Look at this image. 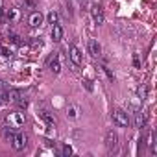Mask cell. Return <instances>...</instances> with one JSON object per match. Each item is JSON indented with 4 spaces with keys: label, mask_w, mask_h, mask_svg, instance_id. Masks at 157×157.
Listing matches in <instances>:
<instances>
[{
    "label": "cell",
    "mask_w": 157,
    "mask_h": 157,
    "mask_svg": "<svg viewBox=\"0 0 157 157\" xmlns=\"http://www.w3.org/2000/svg\"><path fill=\"white\" fill-rule=\"evenodd\" d=\"M11 146H13V150H17V151L24 150V148L28 146V135H24V133H15V137L11 139Z\"/></svg>",
    "instance_id": "cell-3"
},
{
    "label": "cell",
    "mask_w": 157,
    "mask_h": 157,
    "mask_svg": "<svg viewBox=\"0 0 157 157\" xmlns=\"http://www.w3.org/2000/svg\"><path fill=\"white\" fill-rule=\"evenodd\" d=\"M61 155H63V157H70V155H72V146L65 144V146L61 148Z\"/></svg>",
    "instance_id": "cell-18"
},
{
    "label": "cell",
    "mask_w": 157,
    "mask_h": 157,
    "mask_svg": "<svg viewBox=\"0 0 157 157\" xmlns=\"http://www.w3.org/2000/svg\"><path fill=\"white\" fill-rule=\"evenodd\" d=\"M89 54H91L93 57H98V56L102 54V46H100V43H98L96 39H91V41H89Z\"/></svg>",
    "instance_id": "cell-10"
},
{
    "label": "cell",
    "mask_w": 157,
    "mask_h": 157,
    "mask_svg": "<svg viewBox=\"0 0 157 157\" xmlns=\"http://www.w3.org/2000/svg\"><path fill=\"white\" fill-rule=\"evenodd\" d=\"M17 105L22 107V109H26V107H28V100H26V98H21V100L17 102Z\"/></svg>",
    "instance_id": "cell-21"
},
{
    "label": "cell",
    "mask_w": 157,
    "mask_h": 157,
    "mask_svg": "<svg viewBox=\"0 0 157 157\" xmlns=\"http://www.w3.org/2000/svg\"><path fill=\"white\" fill-rule=\"evenodd\" d=\"M6 96H8V100H10V102H13V104H17V102H19V100L22 98L21 91H17V89H10Z\"/></svg>",
    "instance_id": "cell-12"
},
{
    "label": "cell",
    "mask_w": 157,
    "mask_h": 157,
    "mask_svg": "<svg viewBox=\"0 0 157 157\" xmlns=\"http://www.w3.org/2000/svg\"><path fill=\"white\" fill-rule=\"evenodd\" d=\"M46 19H48V24H57V21H59V15H57V11H50L48 15H46Z\"/></svg>",
    "instance_id": "cell-17"
},
{
    "label": "cell",
    "mask_w": 157,
    "mask_h": 157,
    "mask_svg": "<svg viewBox=\"0 0 157 157\" xmlns=\"http://www.w3.org/2000/svg\"><path fill=\"white\" fill-rule=\"evenodd\" d=\"M67 115H68L70 118H76V117H78V109H76L74 105H70V107L67 109Z\"/></svg>",
    "instance_id": "cell-19"
},
{
    "label": "cell",
    "mask_w": 157,
    "mask_h": 157,
    "mask_svg": "<svg viewBox=\"0 0 157 157\" xmlns=\"http://www.w3.org/2000/svg\"><path fill=\"white\" fill-rule=\"evenodd\" d=\"M0 56H2V57H10V56H11V52H10L6 46H0Z\"/></svg>",
    "instance_id": "cell-20"
},
{
    "label": "cell",
    "mask_w": 157,
    "mask_h": 157,
    "mask_svg": "<svg viewBox=\"0 0 157 157\" xmlns=\"http://www.w3.org/2000/svg\"><path fill=\"white\" fill-rule=\"evenodd\" d=\"M91 15H93V21H94L98 26L104 24V10H102V6L94 4V6L91 8Z\"/></svg>",
    "instance_id": "cell-6"
},
{
    "label": "cell",
    "mask_w": 157,
    "mask_h": 157,
    "mask_svg": "<svg viewBox=\"0 0 157 157\" xmlns=\"http://www.w3.org/2000/svg\"><path fill=\"white\" fill-rule=\"evenodd\" d=\"M0 102H2V96H0Z\"/></svg>",
    "instance_id": "cell-26"
},
{
    "label": "cell",
    "mask_w": 157,
    "mask_h": 157,
    "mask_svg": "<svg viewBox=\"0 0 157 157\" xmlns=\"http://www.w3.org/2000/svg\"><path fill=\"white\" fill-rule=\"evenodd\" d=\"M105 148H107L109 151H115V150L118 148V135H117L113 129H109V131L105 133Z\"/></svg>",
    "instance_id": "cell-4"
},
{
    "label": "cell",
    "mask_w": 157,
    "mask_h": 157,
    "mask_svg": "<svg viewBox=\"0 0 157 157\" xmlns=\"http://www.w3.org/2000/svg\"><path fill=\"white\" fill-rule=\"evenodd\" d=\"M24 122H26V118H24V115L19 113V111H13V113H8V115H6V124H8L10 128H13V129L22 128Z\"/></svg>",
    "instance_id": "cell-1"
},
{
    "label": "cell",
    "mask_w": 157,
    "mask_h": 157,
    "mask_svg": "<svg viewBox=\"0 0 157 157\" xmlns=\"http://www.w3.org/2000/svg\"><path fill=\"white\" fill-rule=\"evenodd\" d=\"M26 6L33 10V8H35V0H26Z\"/></svg>",
    "instance_id": "cell-23"
},
{
    "label": "cell",
    "mask_w": 157,
    "mask_h": 157,
    "mask_svg": "<svg viewBox=\"0 0 157 157\" xmlns=\"http://www.w3.org/2000/svg\"><path fill=\"white\" fill-rule=\"evenodd\" d=\"M68 57H70V61H72L76 67H80V65H82V52H80V48L70 46V50H68Z\"/></svg>",
    "instance_id": "cell-8"
},
{
    "label": "cell",
    "mask_w": 157,
    "mask_h": 157,
    "mask_svg": "<svg viewBox=\"0 0 157 157\" xmlns=\"http://www.w3.org/2000/svg\"><path fill=\"white\" fill-rule=\"evenodd\" d=\"M48 68H50L54 74L61 72V56H59V54L50 56V59H48Z\"/></svg>",
    "instance_id": "cell-5"
},
{
    "label": "cell",
    "mask_w": 157,
    "mask_h": 157,
    "mask_svg": "<svg viewBox=\"0 0 157 157\" xmlns=\"http://www.w3.org/2000/svg\"><path fill=\"white\" fill-rule=\"evenodd\" d=\"M146 96H148V87H146V85H140V87L137 89V98H139V100H146Z\"/></svg>",
    "instance_id": "cell-16"
},
{
    "label": "cell",
    "mask_w": 157,
    "mask_h": 157,
    "mask_svg": "<svg viewBox=\"0 0 157 157\" xmlns=\"http://www.w3.org/2000/svg\"><path fill=\"white\" fill-rule=\"evenodd\" d=\"M21 10L19 8H10L8 11H6V19H8V22H11V24H15V22H19L21 21Z\"/></svg>",
    "instance_id": "cell-7"
},
{
    "label": "cell",
    "mask_w": 157,
    "mask_h": 157,
    "mask_svg": "<svg viewBox=\"0 0 157 157\" xmlns=\"http://www.w3.org/2000/svg\"><path fill=\"white\" fill-rule=\"evenodd\" d=\"M0 10H2V0H0Z\"/></svg>",
    "instance_id": "cell-25"
},
{
    "label": "cell",
    "mask_w": 157,
    "mask_h": 157,
    "mask_svg": "<svg viewBox=\"0 0 157 157\" xmlns=\"http://www.w3.org/2000/svg\"><path fill=\"white\" fill-rule=\"evenodd\" d=\"M2 135H4V139H6L8 142H11V139L15 137V129L8 126V128H4V131H2Z\"/></svg>",
    "instance_id": "cell-15"
},
{
    "label": "cell",
    "mask_w": 157,
    "mask_h": 157,
    "mask_svg": "<svg viewBox=\"0 0 157 157\" xmlns=\"http://www.w3.org/2000/svg\"><path fill=\"white\" fill-rule=\"evenodd\" d=\"M83 83H85V87H87V91H93V85H91V80H85Z\"/></svg>",
    "instance_id": "cell-24"
},
{
    "label": "cell",
    "mask_w": 157,
    "mask_h": 157,
    "mask_svg": "<svg viewBox=\"0 0 157 157\" xmlns=\"http://www.w3.org/2000/svg\"><path fill=\"white\" fill-rule=\"evenodd\" d=\"M111 117H113L115 126H118V128H128V124H129V117H128L126 111H122V109H115Z\"/></svg>",
    "instance_id": "cell-2"
},
{
    "label": "cell",
    "mask_w": 157,
    "mask_h": 157,
    "mask_svg": "<svg viewBox=\"0 0 157 157\" xmlns=\"http://www.w3.org/2000/svg\"><path fill=\"white\" fill-rule=\"evenodd\" d=\"M52 39L54 41H61L63 39V28L59 24H54L52 26Z\"/></svg>",
    "instance_id": "cell-13"
},
{
    "label": "cell",
    "mask_w": 157,
    "mask_h": 157,
    "mask_svg": "<svg viewBox=\"0 0 157 157\" xmlns=\"http://www.w3.org/2000/svg\"><path fill=\"white\" fill-rule=\"evenodd\" d=\"M11 43L19 44V43H21V37H19V35H11Z\"/></svg>",
    "instance_id": "cell-22"
},
{
    "label": "cell",
    "mask_w": 157,
    "mask_h": 157,
    "mask_svg": "<svg viewBox=\"0 0 157 157\" xmlns=\"http://www.w3.org/2000/svg\"><path fill=\"white\" fill-rule=\"evenodd\" d=\"M39 117H41V118H43L48 126H54V124H56V118H54L48 111H41V113H39Z\"/></svg>",
    "instance_id": "cell-14"
},
{
    "label": "cell",
    "mask_w": 157,
    "mask_h": 157,
    "mask_svg": "<svg viewBox=\"0 0 157 157\" xmlns=\"http://www.w3.org/2000/svg\"><path fill=\"white\" fill-rule=\"evenodd\" d=\"M43 13L41 11H33L32 15H30V19H28V24L32 26V28H39L41 24H43Z\"/></svg>",
    "instance_id": "cell-9"
},
{
    "label": "cell",
    "mask_w": 157,
    "mask_h": 157,
    "mask_svg": "<svg viewBox=\"0 0 157 157\" xmlns=\"http://www.w3.org/2000/svg\"><path fill=\"white\" fill-rule=\"evenodd\" d=\"M144 124H146V113H142L140 109H137L135 111V128L137 129H142Z\"/></svg>",
    "instance_id": "cell-11"
}]
</instances>
